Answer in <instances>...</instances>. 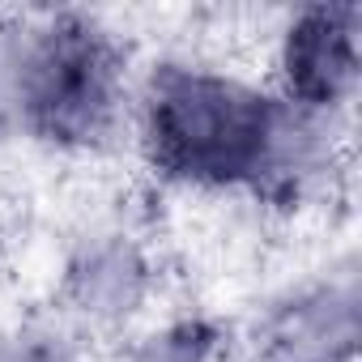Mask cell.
<instances>
[{"label": "cell", "instance_id": "7a4b0ae2", "mask_svg": "<svg viewBox=\"0 0 362 362\" xmlns=\"http://www.w3.org/2000/svg\"><path fill=\"white\" fill-rule=\"evenodd\" d=\"M9 94L39 136L81 145L103 136L115 115L119 64L98 26L60 18L13 56Z\"/></svg>", "mask_w": 362, "mask_h": 362}, {"label": "cell", "instance_id": "3957f363", "mask_svg": "<svg viewBox=\"0 0 362 362\" xmlns=\"http://www.w3.org/2000/svg\"><path fill=\"white\" fill-rule=\"evenodd\" d=\"M286 90L298 107H332L358 77V9L315 5L303 9L281 52Z\"/></svg>", "mask_w": 362, "mask_h": 362}, {"label": "cell", "instance_id": "6da1fadb", "mask_svg": "<svg viewBox=\"0 0 362 362\" xmlns=\"http://www.w3.org/2000/svg\"><path fill=\"white\" fill-rule=\"evenodd\" d=\"M290 111L201 69H162L149 86L153 162L188 184H243L286 158Z\"/></svg>", "mask_w": 362, "mask_h": 362}, {"label": "cell", "instance_id": "277c9868", "mask_svg": "<svg viewBox=\"0 0 362 362\" xmlns=\"http://www.w3.org/2000/svg\"><path fill=\"white\" fill-rule=\"evenodd\" d=\"M209 345H214V332L205 324H175L158 337L145 341V349L132 358V362H205L209 358Z\"/></svg>", "mask_w": 362, "mask_h": 362}]
</instances>
